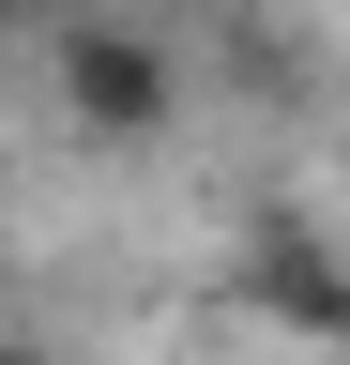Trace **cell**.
Returning a JSON list of instances; mask_svg holds the SVG:
<instances>
[{"mask_svg": "<svg viewBox=\"0 0 350 365\" xmlns=\"http://www.w3.org/2000/svg\"><path fill=\"white\" fill-rule=\"evenodd\" d=\"M0 365H61V350H46V335H0Z\"/></svg>", "mask_w": 350, "mask_h": 365, "instance_id": "3", "label": "cell"}, {"mask_svg": "<svg viewBox=\"0 0 350 365\" xmlns=\"http://www.w3.org/2000/svg\"><path fill=\"white\" fill-rule=\"evenodd\" d=\"M229 289H244V319H274V335H304V350H350V259H335L304 213H259V228H244Z\"/></svg>", "mask_w": 350, "mask_h": 365, "instance_id": "2", "label": "cell"}, {"mask_svg": "<svg viewBox=\"0 0 350 365\" xmlns=\"http://www.w3.org/2000/svg\"><path fill=\"white\" fill-rule=\"evenodd\" d=\"M46 91H61V122L92 137V153H138V137L183 122V61H168L138 16H61L46 31Z\"/></svg>", "mask_w": 350, "mask_h": 365, "instance_id": "1", "label": "cell"}, {"mask_svg": "<svg viewBox=\"0 0 350 365\" xmlns=\"http://www.w3.org/2000/svg\"><path fill=\"white\" fill-rule=\"evenodd\" d=\"M0 16H31V0H0Z\"/></svg>", "mask_w": 350, "mask_h": 365, "instance_id": "4", "label": "cell"}]
</instances>
